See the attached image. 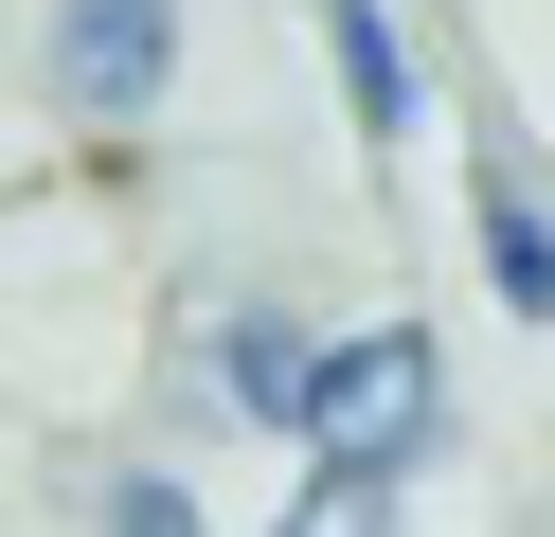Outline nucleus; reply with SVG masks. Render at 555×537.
<instances>
[{"mask_svg": "<svg viewBox=\"0 0 555 537\" xmlns=\"http://www.w3.org/2000/svg\"><path fill=\"white\" fill-rule=\"evenodd\" d=\"M305 465H340V484H412V465L448 448V341L430 322H323L305 341V412H287Z\"/></svg>", "mask_w": 555, "mask_h": 537, "instance_id": "nucleus-1", "label": "nucleus"}, {"mask_svg": "<svg viewBox=\"0 0 555 537\" xmlns=\"http://www.w3.org/2000/svg\"><path fill=\"white\" fill-rule=\"evenodd\" d=\"M180 0H37V36H18V90H37V126L73 143H144L162 107H180Z\"/></svg>", "mask_w": 555, "mask_h": 537, "instance_id": "nucleus-2", "label": "nucleus"}, {"mask_svg": "<svg viewBox=\"0 0 555 537\" xmlns=\"http://www.w3.org/2000/svg\"><path fill=\"white\" fill-rule=\"evenodd\" d=\"M323 90H340V143L359 162H412L430 143V54H412L395 0H323Z\"/></svg>", "mask_w": 555, "mask_h": 537, "instance_id": "nucleus-3", "label": "nucleus"}, {"mask_svg": "<svg viewBox=\"0 0 555 537\" xmlns=\"http://www.w3.org/2000/svg\"><path fill=\"white\" fill-rule=\"evenodd\" d=\"M305 341H323V322L269 305V286H251V305H197V394H216L233 430H287L305 412Z\"/></svg>", "mask_w": 555, "mask_h": 537, "instance_id": "nucleus-4", "label": "nucleus"}, {"mask_svg": "<svg viewBox=\"0 0 555 537\" xmlns=\"http://www.w3.org/2000/svg\"><path fill=\"white\" fill-rule=\"evenodd\" d=\"M466 251H483V305L502 322H555V197L519 162H466Z\"/></svg>", "mask_w": 555, "mask_h": 537, "instance_id": "nucleus-5", "label": "nucleus"}, {"mask_svg": "<svg viewBox=\"0 0 555 537\" xmlns=\"http://www.w3.org/2000/svg\"><path fill=\"white\" fill-rule=\"evenodd\" d=\"M90 537H216L197 520V465H144V448L90 465Z\"/></svg>", "mask_w": 555, "mask_h": 537, "instance_id": "nucleus-6", "label": "nucleus"}, {"mask_svg": "<svg viewBox=\"0 0 555 537\" xmlns=\"http://www.w3.org/2000/svg\"><path fill=\"white\" fill-rule=\"evenodd\" d=\"M269 537H395V484H340V465H305Z\"/></svg>", "mask_w": 555, "mask_h": 537, "instance_id": "nucleus-7", "label": "nucleus"}]
</instances>
